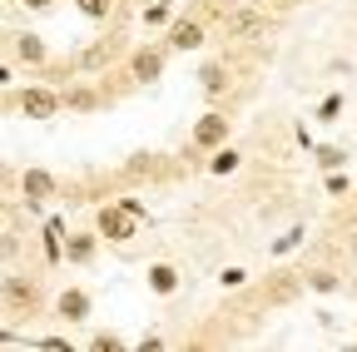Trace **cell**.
<instances>
[{"instance_id":"277c9868","label":"cell","mask_w":357,"mask_h":352,"mask_svg":"<svg viewBox=\"0 0 357 352\" xmlns=\"http://www.w3.org/2000/svg\"><path fill=\"white\" fill-rule=\"evenodd\" d=\"M229 35H234V40L263 35V10H234V15H229Z\"/></svg>"},{"instance_id":"9c48e42d","label":"cell","mask_w":357,"mask_h":352,"mask_svg":"<svg viewBox=\"0 0 357 352\" xmlns=\"http://www.w3.org/2000/svg\"><path fill=\"white\" fill-rule=\"evenodd\" d=\"M15 50H20L25 60H45V45H40L35 35H20V40H15Z\"/></svg>"},{"instance_id":"52a82bcc","label":"cell","mask_w":357,"mask_h":352,"mask_svg":"<svg viewBox=\"0 0 357 352\" xmlns=\"http://www.w3.org/2000/svg\"><path fill=\"white\" fill-rule=\"evenodd\" d=\"M60 313H65V318H70V323H79V318H84V313H89V298H84V293H75V288H70V293H65V298H60Z\"/></svg>"},{"instance_id":"3957f363","label":"cell","mask_w":357,"mask_h":352,"mask_svg":"<svg viewBox=\"0 0 357 352\" xmlns=\"http://www.w3.org/2000/svg\"><path fill=\"white\" fill-rule=\"evenodd\" d=\"M223 135H229V119H223V114H204L199 129H194V144L213 149V144H223Z\"/></svg>"},{"instance_id":"30bf717a","label":"cell","mask_w":357,"mask_h":352,"mask_svg":"<svg viewBox=\"0 0 357 352\" xmlns=\"http://www.w3.org/2000/svg\"><path fill=\"white\" fill-rule=\"evenodd\" d=\"M134 75H139V79H154V75H159V55H134Z\"/></svg>"},{"instance_id":"ba28073f","label":"cell","mask_w":357,"mask_h":352,"mask_svg":"<svg viewBox=\"0 0 357 352\" xmlns=\"http://www.w3.org/2000/svg\"><path fill=\"white\" fill-rule=\"evenodd\" d=\"M174 283H178L174 268H164V263H159V268H149V288H154V293H174Z\"/></svg>"},{"instance_id":"6da1fadb","label":"cell","mask_w":357,"mask_h":352,"mask_svg":"<svg viewBox=\"0 0 357 352\" xmlns=\"http://www.w3.org/2000/svg\"><path fill=\"white\" fill-rule=\"evenodd\" d=\"M134 218H139V213H134V208H100V234L109 238V243H124V238H134Z\"/></svg>"},{"instance_id":"8992f818","label":"cell","mask_w":357,"mask_h":352,"mask_svg":"<svg viewBox=\"0 0 357 352\" xmlns=\"http://www.w3.org/2000/svg\"><path fill=\"white\" fill-rule=\"evenodd\" d=\"M25 194L30 199H50L55 194V179H50V174H40V169H30L25 174Z\"/></svg>"},{"instance_id":"e0dca14e","label":"cell","mask_w":357,"mask_h":352,"mask_svg":"<svg viewBox=\"0 0 357 352\" xmlns=\"http://www.w3.org/2000/svg\"><path fill=\"white\" fill-rule=\"evenodd\" d=\"M25 6H30V10H45V6H50V0H25Z\"/></svg>"},{"instance_id":"5b68a950","label":"cell","mask_w":357,"mask_h":352,"mask_svg":"<svg viewBox=\"0 0 357 352\" xmlns=\"http://www.w3.org/2000/svg\"><path fill=\"white\" fill-rule=\"evenodd\" d=\"M174 45H178V50H199V45H204V30H199L194 20H178V25H174Z\"/></svg>"},{"instance_id":"9a60e30c","label":"cell","mask_w":357,"mask_h":352,"mask_svg":"<svg viewBox=\"0 0 357 352\" xmlns=\"http://www.w3.org/2000/svg\"><path fill=\"white\" fill-rule=\"evenodd\" d=\"M318 164H323V169H337V164H342V154H337V149H323V154H318Z\"/></svg>"},{"instance_id":"7a4b0ae2","label":"cell","mask_w":357,"mask_h":352,"mask_svg":"<svg viewBox=\"0 0 357 352\" xmlns=\"http://www.w3.org/2000/svg\"><path fill=\"white\" fill-rule=\"evenodd\" d=\"M20 109H25L30 119H55L60 100H55L50 90H25V95H20Z\"/></svg>"},{"instance_id":"4fadbf2b","label":"cell","mask_w":357,"mask_h":352,"mask_svg":"<svg viewBox=\"0 0 357 352\" xmlns=\"http://www.w3.org/2000/svg\"><path fill=\"white\" fill-rule=\"evenodd\" d=\"M79 10H84V15H95V20H100V15L109 10V0H79Z\"/></svg>"},{"instance_id":"7c38bea8","label":"cell","mask_w":357,"mask_h":352,"mask_svg":"<svg viewBox=\"0 0 357 352\" xmlns=\"http://www.w3.org/2000/svg\"><path fill=\"white\" fill-rule=\"evenodd\" d=\"M89 253H95V243H89V238H75V243H70V258H75V263H84Z\"/></svg>"},{"instance_id":"2e32d148","label":"cell","mask_w":357,"mask_h":352,"mask_svg":"<svg viewBox=\"0 0 357 352\" xmlns=\"http://www.w3.org/2000/svg\"><path fill=\"white\" fill-rule=\"evenodd\" d=\"M293 243H303V229H293V234H283V238H278V243H273V248H278V253H283V248H293Z\"/></svg>"},{"instance_id":"5bb4252c","label":"cell","mask_w":357,"mask_h":352,"mask_svg":"<svg viewBox=\"0 0 357 352\" xmlns=\"http://www.w3.org/2000/svg\"><path fill=\"white\" fill-rule=\"evenodd\" d=\"M234 164H238V154H229V149H223V154H218V159H213V174H229V169H234Z\"/></svg>"},{"instance_id":"8fae6325","label":"cell","mask_w":357,"mask_h":352,"mask_svg":"<svg viewBox=\"0 0 357 352\" xmlns=\"http://www.w3.org/2000/svg\"><path fill=\"white\" fill-rule=\"evenodd\" d=\"M204 90H208V95H218V90H223V70H218V65H208V70H204Z\"/></svg>"}]
</instances>
